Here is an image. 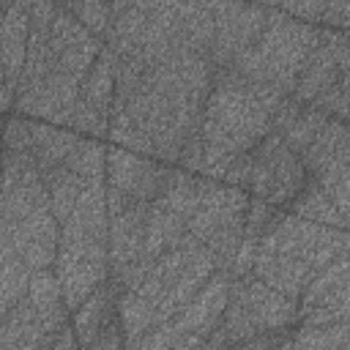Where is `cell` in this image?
Instances as JSON below:
<instances>
[{"label": "cell", "instance_id": "18", "mask_svg": "<svg viewBox=\"0 0 350 350\" xmlns=\"http://www.w3.org/2000/svg\"><path fill=\"white\" fill-rule=\"evenodd\" d=\"M27 304L33 306L36 317L41 320V325L52 334H57L60 328L68 325V309L63 301V290L60 282L55 276V271H33L30 284H27Z\"/></svg>", "mask_w": 350, "mask_h": 350}, {"label": "cell", "instance_id": "32", "mask_svg": "<svg viewBox=\"0 0 350 350\" xmlns=\"http://www.w3.org/2000/svg\"><path fill=\"white\" fill-rule=\"evenodd\" d=\"M63 8L101 44L109 36V25H112V5L109 3H63Z\"/></svg>", "mask_w": 350, "mask_h": 350}, {"label": "cell", "instance_id": "37", "mask_svg": "<svg viewBox=\"0 0 350 350\" xmlns=\"http://www.w3.org/2000/svg\"><path fill=\"white\" fill-rule=\"evenodd\" d=\"M178 336H180V331L175 328L172 320H167V323L153 325L150 331H145V334H142L131 347H126V350H172V345H175Z\"/></svg>", "mask_w": 350, "mask_h": 350}, {"label": "cell", "instance_id": "9", "mask_svg": "<svg viewBox=\"0 0 350 350\" xmlns=\"http://www.w3.org/2000/svg\"><path fill=\"white\" fill-rule=\"evenodd\" d=\"M230 295H235L252 323L257 325L260 334L268 331H282V328H295L298 325V304L284 298L282 293L271 290L268 284L257 282L252 273L246 276H232L230 282Z\"/></svg>", "mask_w": 350, "mask_h": 350}, {"label": "cell", "instance_id": "41", "mask_svg": "<svg viewBox=\"0 0 350 350\" xmlns=\"http://www.w3.org/2000/svg\"><path fill=\"white\" fill-rule=\"evenodd\" d=\"M49 350H82V347H79V342L74 336V328L66 325V328H60V334L55 336V342H52Z\"/></svg>", "mask_w": 350, "mask_h": 350}, {"label": "cell", "instance_id": "38", "mask_svg": "<svg viewBox=\"0 0 350 350\" xmlns=\"http://www.w3.org/2000/svg\"><path fill=\"white\" fill-rule=\"evenodd\" d=\"M249 172H252V153L246 150V153L235 156V159L224 167V172H221L219 180H221L224 186H232V189L246 191V186H249Z\"/></svg>", "mask_w": 350, "mask_h": 350}, {"label": "cell", "instance_id": "45", "mask_svg": "<svg viewBox=\"0 0 350 350\" xmlns=\"http://www.w3.org/2000/svg\"><path fill=\"white\" fill-rule=\"evenodd\" d=\"M0 126H3V120H0Z\"/></svg>", "mask_w": 350, "mask_h": 350}, {"label": "cell", "instance_id": "5", "mask_svg": "<svg viewBox=\"0 0 350 350\" xmlns=\"http://www.w3.org/2000/svg\"><path fill=\"white\" fill-rule=\"evenodd\" d=\"M268 5H227L216 3V30L205 52L213 71L230 68L262 33Z\"/></svg>", "mask_w": 350, "mask_h": 350}, {"label": "cell", "instance_id": "36", "mask_svg": "<svg viewBox=\"0 0 350 350\" xmlns=\"http://www.w3.org/2000/svg\"><path fill=\"white\" fill-rule=\"evenodd\" d=\"M279 211H282V208H273V205H268V202H262V200L249 197L246 221H243V238H249V241H257V243H260L262 232L268 230V224L273 221V216H276Z\"/></svg>", "mask_w": 350, "mask_h": 350}, {"label": "cell", "instance_id": "13", "mask_svg": "<svg viewBox=\"0 0 350 350\" xmlns=\"http://www.w3.org/2000/svg\"><path fill=\"white\" fill-rule=\"evenodd\" d=\"M257 282L268 284L271 290L282 293L284 298L295 301L301 298V293L306 290V284L312 282V276L317 273L312 265L295 260V257H284V254H271V252H262L257 246V254H254V262H252V271H249Z\"/></svg>", "mask_w": 350, "mask_h": 350}, {"label": "cell", "instance_id": "21", "mask_svg": "<svg viewBox=\"0 0 350 350\" xmlns=\"http://www.w3.org/2000/svg\"><path fill=\"white\" fill-rule=\"evenodd\" d=\"M186 232V219H180L178 213H172L170 208H164L161 202H150L148 208V219H145V243H142V254L148 260L161 257L164 252L175 249L178 241Z\"/></svg>", "mask_w": 350, "mask_h": 350}, {"label": "cell", "instance_id": "16", "mask_svg": "<svg viewBox=\"0 0 350 350\" xmlns=\"http://www.w3.org/2000/svg\"><path fill=\"white\" fill-rule=\"evenodd\" d=\"M27 33H30L27 3L5 5V14L0 19V66H3V79L14 88L19 85V77H22Z\"/></svg>", "mask_w": 350, "mask_h": 350}, {"label": "cell", "instance_id": "7", "mask_svg": "<svg viewBox=\"0 0 350 350\" xmlns=\"http://www.w3.org/2000/svg\"><path fill=\"white\" fill-rule=\"evenodd\" d=\"M170 170L172 167L150 156H139V153H129L115 145H107V186L123 191L134 202H153L161 194L170 178Z\"/></svg>", "mask_w": 350, "mask_h": 350}, {"label": "cell", "instance_id": "6", "mask_svg": "<svg viewBox=\"0 0 350 350\" xmlns=\"http://www.w3.org/2000/svg\"><path fill=\"white\" fill-rule=\"evenodd\" d=\"M347 63H350L347 30L320 27L317 46L306 57L304 71H301V77H298L295 90L290 93V98L298 101L301 107H309L325 88H331L336 79L347 77Z\"/></svg>", "mask_w": 350, "mask_h": 350}, {"label": "cell", "instance_id": "42", "mask_svg": "<svg viewBox=\"0 0 350 350\" xmlns=\"http://www.w3.org/2000/svg\"><path fill=\"white\" fill-rule=\"evenodd\" d=\"M3 14H5V5H3V3H0V19H3Z\"/></svg>", "mask_w": 350, "mask_h": 350}, {"label": "cell", "instance_id": "34", "mask_svg": "<svg viewBox=\"0 0 350 350\" xmlns=\"http://www.w3.org/2000/svg\"><path fill=\"white\" fill-rule=\"evenodd\" d=\"M107 126H109V118H107V115L96 112L93 107H88L85 101L77 98L74 112H71L66 129H74L79 137L88 134V137H93V139H101V137H107Z\"/></svg>", "mask_w": 350, "mask_h": 350}, {"label": "cell", "instance_id": "25", "mask_svg": "<svg viewBox=\"0 0 350 350\" xmlns=\"http://www.w3.org/2000/svg\"><path fill=\"white\" fill-rule=\"evenodd\" d=\"M41 178H44L49 211H52L55 221L63 227V224L68 221V216H71V211H74V205H77V200H79L85 183H82L71 170H66L63 164L55 167V170L41 172Z\"/></svg>", "mask_w": 350, "mask_h": 350}, {"label": "cell", "instance_id": "39", "mask_svg": "<svg viewBox=\"0 0 350 350\" xmlns=\"http://www.w3.org/2000/svg\"><path fill=\"white\" fill-rule=\"evenodd\" d=\"M82 350H126L123 345V331H120V323H118V314L93 336V342Z\"/></svg>", "mask_w": 350, "mask_h": 350}, {"label": "cell", "instance_id": "12", "mask_svg": "<svg viewBox=\"0 0 350 350\" xmlns=\"http://www.w3.org/2000/svg\"><path fill=\"white\" fill-rule=\"evenodd\" d=\"M213 271H216V262H213V257L208 254V249H205V246L191 249V254H189L183 271L175 276V282H172V284L161 293V298L156 301L153 325H161V323L172 320V317L202 290V284L213 276Z\"/></svg>", "mask_w": 350, "mask_h": 350}, {"label": "cell", "instance_id": "26", "mask_svg": "<svg viewBox=\"0 0 350 350\" xmlns=\"http://www.w3.org/2000/svg\"><path fill=\"white\" fill-rule=\"evenodd\" d=\"M178 11L186 46L205 55L216 30V3H178Z\"/></svg>", "mask_w": 350, "mask_h": 350}, {"label": "cell", "instance_id": "31", "mask_svg": "<svg viewBox=\"0 0 350 350\" xmlns=\"http://www.w3.org/2000/svg\"><path fill=\"white\" fill-rule=\"evenodd\" d=\"M30 276H33V271L27 265H22L16 257L0 268V323L11 312V306H16L27 295Z\"/></svg>", "mask_w": 350, "mask_h": 350}, {"label": "cell", "instance_id": "1", "mask_svg": "<svg viewBox=\"0 0 350 350\" xmlns=\"http://www.w3.org/2000/svg\"><path fill=\"white\" fill-rule=\"evenodd\" d=\"M271 134V112L260 104L252 85L232 68L213 71V85L200 118L202 178L219 180L224 167Z\"/></svg>", "mask_w": 350, "mask_h": 350}, {"label": "cell", "instance_id": "11", "mask_svg": "<svg viewBox=\"0 0 350 350\" xmlns=\"http://www.w3.org/2000/svg\"><path fill=\"white\" fill-rule=\"evenodd\" d=\"M230 282L232 276L227 271H213V276L202 284V290L172 317L175 328L180 334H197L205 339L213 331V325L221 320V312L230 298Z\"/></svg>", "mask_w": 350, "mask_h": 350}, {"label": "cell", "instance_id": "2", "mask_svg": "<svg viewBox=\"0 0 350 350\" xmlns=\"http://www.w3.org/2000/svg\"><path fill=\"white\" fill-rule=\"evenodd\" d=\"M320 27L304 25L268 5V19L260 38L230 66L238 77L254 85H268L279 96H290L304 71L306 57L317 46Z\"/></svg>", "mask_w": 350, "mask_h": 350}, {"label": "cell", "instance_id": "22", "mask_svg": "<svg viewBox=\"0 0 350 350\" xmlns=\"http://www.w3.org/2000/svg\"><path fill=\"white\" fill-rule=\"evenodd\" d=\"M115 301H118V293L115 287L107 282L101 284L79 309H74V320H71V328H74V336L79 342V347H88L93 342V336L115 317Z\"/></svg>", "mask_w": 350, "mask_h": 350}, {"label": "cell", "instance_id": "33", "mask_svg": "<svg viewBox=\"0 0 350 350\" xmlns=\"http://www.w3.org/2000/svg\"><path fill=\"white\" fill-rule=\"evenodd\" d=\"M325 120H328V118H325L323 112H317V109H312V107H304V112L295 118V123L282 134V142H284L295 156H301V153L306 150V145L314 139V134L323 129Z\"/></svg>", "mask_w": 350, "mask_h": 350}, {"label": "cell", "instance_id": "15", "mask_svg": "<svg viewBox=\"0 0 350 350\" xmlns=\"http://www.w3.org/2000/svg\"><path fill=\"white\" fill-rule=\"evenodd\" d=\"M347 287H350V262L339 257L328 268L317 271L306 290L298 298V309H328L339 317H347Z\"/></svg>", "mask_w": 350, "mask_h": 350}, {"label": "cell", "instance_id": "10", "mask_svg": "<svg viewBox=\"0 0 350 350\" xmlns=\"http://www.w3.org/2000/svg\"><path fill=\"white\" fill-rule=\"evenodd\" d=\"M77 98H79V82L60 71H49L36 88L16 96L14 109L22 118H33V120H44L66 129Z\"/></svg>", "mask_w": 350, "mask_h": 350}, {"label": "cell", "instance_id": "44", "mask_svg": "<svg viewBox=\"0 0 350 350\" xmlns=\"http://www.w3.org/2000/svg\"><path fill=\"white\" fill-rule=\"evenodd\" d=\"M0 153H3V148H0Z\"/></svg>", "mask_w": 350, "mask_h": 350}, {"label": "cell", "instance_id": "43", "mask_svg": "<svg viewBox=\"0 0 350 350\" xmlns=\"http://www.w3.org/2000/svg\"><path fill=\"white\" fill-rule=\"evenodd\" d=\"M0 82H3V66H0Z\"/></svg>", "mask_w": 350, "mask_h": 350}, {"label": "cell", "instance_id": "24", "mask_svg": "<svg viewBox=\"0 0 350 350\" xmlns=\"http://www.w3.org/2000/svg\"><path fill=\"white\" fill-rule=\"evenodd\" d=\"M284 211L304 221H314V224L334 227V230H347V216H342L334 208V202L325 197V191L320 189V183L314 178H306L304 189L298 191L295 200H290V205Z\"/></svg>", "mask_w": 350, "mask_h": 350}, {"label": "cell", "instance_id": "35", "mask_svg": "<svg viewBox=\"0 0 350 350\" xmlns=\"http://www.w3.org/2000/svg\"><path fill=\"white\" fill-rule=\"evenodd\" d=\"M0 145L11 153H30V118L11 115L0 126Z\"/></svg>", "mask_w": 350, "mask_h": 350}, {"label": "cell", "instance_id": "23", "mask_svg": "<svg viewBox=\"0 0 350 350\" xmlns=\"http://www.w3.org/2000/svg\"><path fill=\"white\" fill-rule=\"evenodd\" d=\"M112 98H115V55L107 46H101L96 63L79 82V101L109 118Z\"/></svg>", "mask_w": 350, "mask_h": 350}, {"label": "cell", "instance_id": "14", "mask_svg": "<svg viewBox=\"0 0 350 350\" xmlns=\"http://www.w3.org/2000/svg\"><path fill=\"white\" fill-rule=\"evenodd\" d=\"M150 202H134L123 213L109 219V235H107V249H109V276L126 268L131 260L142 254L145 243V219H148Z\"/></svg>", "mask_w": 350, "mask_h": 350}, {"label": "cell", "instance_id": "20", "mask_svg": "<svg viewBox=\"0 0 350 350\" xmlns=\"http://www.w3.org/2000/svg\"><path fill=\"white\" fill-rule=\"evenodd\" d=\"M77 142L79 134L71 129H60L44 120H30V159L38 167V172L60 167Z\"/></svg>", "mask_w": 350, "mask_h": 350}, {"label": "cell", "instance_id": "19", "mask_svg": "<svg viewBox=\"0 0 350 350\" xmlns=\"http://www.w3.org/2000/svg\"><path fill=\"white\" fill-rule=\"evenodd\" d=\"M350 156V139H347V123L328 118L323 123V129L314 134V139L306 145V150L298 156L306 175L317 178L320 172H325L336 159H347Z\"/></svg>", "mask_w": 350, "mask_h": 350}, {"label": "cell", "instance_id": "28", "mask_svg": "<svg viewBox=\"0 0 350 350\" xmlns=\"http://www.w3.org/2000/svg\"><path fill=\"white\" fill-rule=\"evenodd\" d=\"M85 186L88 183H107V145L93 137H79L74 150L63 161Z\"/></svg>", "mask_w": 350, "mask_h": 350}, {"label": "cell", "instance_id": "30", "mask_svg": "<svg viewBox=\"0 0 350 350\" xmlns=\"http://www.w3.org/2000/svg\"><path fill=\"white\" fill-rule=\"evenodd\" d=\"M101 46H104V44L88 33L85 38H79L77 44L66 46V49L57 55V60H55L52 71H60V74H66V77H71V79L82 82V79H85V74L90 71V66L96 63V57H98Z\"/></svg>", "mask_w": 350, "mask_h": 350}, {"label": "cell", "instance_id": "3", "mask_svg": "<svg viewBox=\"0 0 350 350\" xmlns=\"http://www.w3.org/2000/svg\"><path fill=\"white\" fill-rule=\"evenodd\" d=\"M260 249L271 254L295 257L314 271L328 268L339 257H347V230L304 221L287 211H279L260 238Z\"/></svg>", "mask_w": 350, "mask_h": 350}, {"label": "cell", "instance_id": "17", "mask_svg": "<svg viewBox=\"0 0 350 350\" xmlns=\"http://www.w3.org/2000/svg\"><path fill=\"white\" fill-rule=\"evenodd\" d=\"M112 5V25L104 46L115 55V60L134 57L139 52V41L148 25V5L139 3H109Z\"/></svg>", "mask_w": 350, "mask_h": 350}, {"label": "cell", "instance_id": "8", "mask_svg": "<svg viewBox=\"0 0 350 350\" xmlns=\"http://www.w3.org/2000/svg\"><path fill=\"white\" fill-rule=\"evenodd\" d=\"M5 230H8L11 246H14V257L22 265H27L30 271H49L55 265L60 224L55 221L49 202L38 205L33 213L8 224Z\"/></svg>", "mask_w": 350, "mask_h": 350}, {"label": "cell", "instance_id": "29", "mask_svg": "<svg viewBox=\"0 0 350 350\" xmlns=\"http://www.w3.org/2000/svg\"><path fill=\"white\" fill-rule=\"evenodd\" d=\"M293 350H347V323L314 328V325H295L290 331Z\"/></svg>", "mask_w": 350, "mask_h": 350}, {"label": "cell", "instance_id": "4", "mask_svg": "<svg viewBox=\"0 0 350 350\" xmlns=\"http://www.w3.org/2000/svg\"><path fill=\"white\" fill-rule=\"evenodd\" d=\"M249 153H252V172H249L246 194L284 211L290 200L298 197V191L309 178L301 159L273 131L265 134L262 142L254 145Z\"/></svg>", "mask_w": 350, "mask_h": 350}, {"label": "cell", "instance_id": "40", "mask_svg": "<svg viewBox=\"0 0 350 350\" xmlns=\"http://www.w3.org/2000/svg\"><path fill=\"white\" fill-rule=\"evenodd\" d=\"M301 112H304V107H301L298 101H293L290 96H287V98H282V101H279V107L271 112V131L282 137V134L295 123V118H298Z\"/></svg>", "mask_w": 350, "mask_h": 350}, {"label": "cell", "instance_id": "27", "mask_svg": "<svg viewBox=\"0 0 350 350\" xmlns=\"http://www.w3.org/2000/svg\"><path fill=\"white\" fill-rule=\"evenodd\" d=\"M153 304L148 298H142L137 290H123L118 293V301H115V314H118V323H120V331H123V345L131 347L145 331L153 328Z\"/></svg>", "mask_w": 350, "mask_h": 350}]
</instances>
